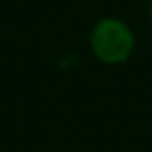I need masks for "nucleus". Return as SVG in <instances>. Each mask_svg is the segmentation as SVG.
I'll list each match as a JSON object with an SVG mask.
<instances>
[{
	"mask_svg": "<svg viewBox=\"0 0 152 152\" xmlns=\"http://www.w3.org/2000/svg\"><path fill=\"white\" fill-rule=\"evenodd\" d=\"M91 48L104 64H123L135 48V35L123 21L106 18L91 33Z\"/></svg>",
	"mask_w": 152,
	"mask_h": 152,
	"instance_id": "obj_1",
	"label": "nucleus"
}]
</instances>
